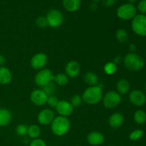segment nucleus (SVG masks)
Masks as SVG:
<instances>
[{
    "label": "nucleus",
    "instance_id": "obj_13",
    "mask_svg": "<svg viewBox=\"0 0 146 146\" xmlns=\"http://www.w3.org/2000/svg\"><path fill=\"white\" fill-rule=\"evenodd\" d=\"M129 100L133 105L141 106L145 104L146 96L143 91L140 90H133L130 93Z\"/></svg>",
    "mask_w": 146,
    "mask_h": 146
},
{
    "label": "nucleus",
    "instance_id": "obj_2",
    "mask_svg": "<svg viewBox=\"0 0 146 146\" xmlns=\"http://www.w3.org/2000/svg\"><path fill=\"white\" fill-rule=\"evenodd\" d=\"M71 128V123L67 117L58 116L55 117L51 123V131L56 136H63L69 131Z\"/></svg>",
    "mask_w": 146,
    "mask_h": 146
},
{
    "label": "nucleus",
    "instance_id": "obj_8",
    "mask_svg": "<svg viewBox=\"0 0 146 146\" xmlns=\"http://www.w3.org/2000/svg\"><path fill=\"white\" fill-rule=\"evenodd\" d=\"M46 19L48 26L51 28H58L64 22V15L58 9H51L47 13Z\"/></svg>",
    "mask_w": 146,
    "mask_h": 146
},
{
    "label": "nucleus",
    "instance_id": "obj_40",
    "mask_svg": "<svg viewBox=\"0 0 146 146\" xmlns=\"http://www.w3.org/2000/svg\"><path fill=\"white\" fill-rule=\"evenodd\" d=\"M137 1H138V0H128V2H129L130 4H135V2H137Z\"/></svg>",
    "mask_w": 146,
    "mask_h": 146
},
{
    "label": "nucleus",
    "instance_id": "obj_34",
    "mask_svg": "<svg viewBox=\"0 0 146 146\" xmlns=\"http://www.w3.org/2000/svg\"><path fill=\"white\" fill-rule=\"evenodd\" d=\"M29 146H46V144L44 140L36 138V139H33V141H31Z\"/></svg>",
    "mask_w": 146,
    "mask_h": 146
},
{
    "label": "nucleus",
    "instance_id": "obj_39",
    "mask_svg": "<svg viewBox=\"0 0 146 146\" xmlns=\"http://www.w3.org/2000/svg\"><path fill=\"white\" fill-rule=\"evenodd\" d=\"M90 8H91V9L93 10V11H96V10L97 9V8H98V5H97L96 2H93L92 4H91V6H90Z\"/></svg>",
    "mask_w": 146,
    "mask_h": 146
},
{
    "label": "nucleus",
    "instance_id": "obj_25",
    "mask_svg": "<svg viewBox=\"0 0 146 146\" xmlns=\"http://www.w3.org/2000/svg\"><path fill=\"white\" fill-rule=\"evenodd\" d=\"M116 39L121 43H125L128 39V34L124 29H118L115 32Z\"/></svg>",
    "mask_w": 146,
    "mask_h": 146
},
{
    "label": "nucleus",
    "instance_id": "obj_31",
    "mask_svg": "<svg viewBox=\"0 0 146 146\" xmlns=\"http://www.w3.org/2000/svg\"><path fill=\"white\" fill-rule=\"evenodd\" d=\"M36 26L38 28L44 29L47 27L48 26V21H47L46 17H43V16L38 17L36 19Z\"/></svg>",
    "mask_w": 146,
    "mask_h": 146
},
{
    "label": "nucleus",
    "instance_id": "obj_17",
    "mask_svg": "<svg viewBox=\"0 0 146 146\" xmlns=\"http://www.w3.org/2000/svg\"><path fill=\"white\" fill-rule=\"evenodd\" d=\"M12 79V74L10 70L5 66H0V84L7 85Z\"/></svg>",
    "mask_w": 146,
    "mask_h": 146
},
{
    "label": "nucleus",
    "instance_id": "obj_1",
    "mask_svg": "<svg viewBox=\"0 0 146 146\" xmlns=\"http://www.w3.org/2000/svg\"><path fill=\"white\" fill-rule=\"evenodd\" d=\"M103 90L101 86H89L83 93V101L88 105H95L101 102L103 98Z\"/></svg>",
    "mask_w": 146,
    "mask_h": 146
},
{
    "label": "nucleus",
    "instance_id": "obj_14",
    "mask_svg": "<svg viewBox=\"0 0 146 146\" xmlns=\"http://www.w3.org/2000/svg\"><path fill=\"white\" fill-rule=\"evenodd\" d=\"M80 71H81V66L77 61H71L66 65L65 74L68 78H76L79 75Z\"/></svg>",
    "mask_w": 146,
    "mask_h": 146
},
{
    "label": "nucleus",
    "instance_id": "obj_22",
    "mask_svg": "<svg viewBox=\"0 0 146 146\" xmlns=\"http://www.w3.org/2000/svg\"><path fill=\"white\" fill-rule=\"evenodd\" d=\"M40 134H41V129L37 125H31L28 127L27 135L30 138L36 139V138H38Z\"/></svg>",
    "mask_w": 146,
    "mask_h": 146
},
{
    "label": "nucleus",
    "instance_id": "obj_24",
    "mask_svg": "<svg viewBox=\"0 0 146 146\" xmlns=\"http://www.w3.org/2000/svg\"><path fill=\"white\" fill-rule=\"evenodd\" d=\"M57 85L64 86L68 83V77L65 74H58L57 75L54 76V81Z\"/></svg>",
    "mask_w": 146,
    "mask_h": 146
},
{
    "label": "nucleus",
    "instance_id": "obj_9",
    "mask_svg": "<svg viewBox=\"0 0 146 146\" xmlns=\"http://www.w3.org/2000/svg\"><path fill=\"white\" fill-rule=\"evenodd\" d=\"M47 61L48 58L44 53H38L31 58L30 64L34 69L40 71L46 66Z\"/></svg>",
    "mask_w": 146,
    "mask_h": 146
},
{
    "label": "nucleus",
    "instance_id": "obj_19",
    "mask_svg": "<svg viewBox=\"0 0 146 146\" xmlns=\"http://www.w3.org/2000/svg\"><path fill=\"white\" fill-rule=\"evenodd\" d=\"M11 112L7 108H0V126L4 127L8 125L11 121Z\"/></svg>",
    "mask_w": 146,
    "mask_h": 146
},
{
    "label": "nucleus",
    "instance_id": "obj_37",
    "mask_svg": "<svg viewBox=\"0 0 146 146\" xmlns=\"http://www.w3.org/2000/svg\"><path fill=\"white\" fill-rule=\"evenodd\" d=\"M136 49H137V46H136V45H135V44H130L129 50L131 51V52L135 53V51H136Z\"/></svg>",
    "mask_w": 146,
    "mask_h": 146
},
{
    "label": "nucleus",
    "instance_id": "obj_12",
    "mask_svg": "<svg viewBox=\"0 0 146 146\" xmlns=\"http://www.w3.org/2000/svg\"><path fill=\"white\" fill-rule=\"evenodd\" d=\"M54 118H55V115H54V111L48 108H46V109L42 110L38 113L37 120L41 125H47L52 123Z\"/></svg>",
    "mask_w": 146,
    "mask_h": 146
},
{
    "label": "nucleus",
    "instance_id": "obj_15",
    "mask_svg": "<svg viewBox=\"0 0 146 146\" xmlns=\"http://www.w3.org/2000/svg\"><path fill=\"white\" fill-rule=\"evenodd\" d=\"M104 135L98 131H93L87 135V142L91 145H100L104 143Z\"/></svg>",
    "mask_w": 146,
    "mask_h": 146
},
{
    "label": "nucleus",
    "instance_id": "obj_27",
    "mask_svg": "<svg viewBox=\"0 0 146 146\" xmlns=\"http://www.w3.org/2000/svg\"><path fill=\"white\" fill-rule=\"evenodd\" d=\"M43 91L46 93L48 96H54V94L56 91V86L55 83L54 81L50 82L45 86L43 87Z\"/></svg>",
    "mask_w": 146,
    "mask_h": 146
},
{
    "label": "nucleus",
    "instance_id": "obj_28",
    "mask_svg": "<svg viewBox=\"0 0 146 146\" xmlns=\"http://www.w3.org/2000/svg\"><path fill=\"white\" fill-rule=\"evenodd\" d=\"M84 102L82 99V97L81 96L78 95V94H76V95L73 96L72 98H71V106H72L74 108H78L82 104V103Z\"/></svg>",
    "mask_w": 146,
    "mask_h": 146
},
{
    "label": "nucleus",
    "instance_id": "obj_30",
    "mask_svg": "<svg viewBox=\"0 0 146 146\" xmlns=\"http://www.w3.org/2000/svg\"><path fill=\"white\" fill-rule=\"evenodd\" d=\"M15 131L18 135H20V136H25V135H27L28 127L24 125V124H19V125H18L16 127Z\"/></svg>",
    "mask_w": 146,
    "mask_h": 146
},
{
    "label": "nucleus",
    "instance_id": "obj_18",
    "mask_svg": "<svg viewBox=\"0 0 146 146\" xmlns=\"http://www.w3.org/2000/svg\"><path fill=\"white\" fill-rule=\"evenodd\" d=\"M81 5V0H63V6L64 9L69 12H75L78 11Z\"/></svg>",
    "mask_w": 146,
    "mask_h": 146
},
{
    "label": "nucleus",
    "instance_id": "obj_38",
    "mask_svg": "<svg viewBox=\"0 0 146 146\" xmlns=\"http://www.w3.org/2000/svg\"><path fill=\"white\" fill-rule=\"evenodd\" d=\"M6 59L4 58V56L1 54H0V66H3L4 64H5Z\"/></svg>",
    "mask_w": 146,
    "mask_h": 146
},
{
    "label": "nucleus",
    "instance_id": "obj_23",
    "mask_svg": "<svg viewBox=\"0 0 146 146\" xmlns=\"http://www.w3.org/2000/svg\"><path fill=\"white\" fill-rule=\"evenodd\" d=\"M133 118L137 124L142 125L146 122V113L143 110H138L134 113Z\"/></svg>",
    "mask_w": 146,
    "mask_h": 146
},
{
    "label": "nucleus",
    "instance_id": "obj_7",
    "mask_svg": "<svg viewBox=\"0 0 146 146\" xmlns=\"http://www.w3.org/2000/svg\"><path fill=\"white\" fill-rule=\"evenodd\" d=\"M35 84L39 87H44L50 82L54 81V76L52 71L48 68H43L38 71L35 76Z\"/></svg>",
    "mask_w": 146,
    "mask_h": 146
},
{
    "label": "nucleus",
    "instance_id": "obj_26",
    "mask_svg": "<svg viewBox=\"0 0 146 146\" xmlns=\"http://www.w3.org/2000/svg\"><path fill=\"white\" fill-rule=\"evenodd\" d=\"M104 70L107 75H113L117 71V65L113 61H109L105 64Z\"/></svg>",
    "mask_w": 146,
    "mask_h": 146
},
{
    "label": "nucleus",
    "instance_id": "obj_29",
    "mask_svg": "<svg viewBox=\"0 0 146 146\" xmlns=\"http://www.w3.org/2000/svg\"><path fill=\"white\" fill-rule=\"evenodd\" d=\"M143 135V131L141 129H136L135 131H132L129 135V138L131 141H138L141 139Z\"/></svg>",
    "mask_w": 146,
    "mask_h": 146
},
{
    "label": "nucleus",
    "instance_id": "obj_42",
    "mask_svg": "<svg viewBox=\"0 0 146 146\" xmlns=\"http://www.w3.org/2000/svg\"><path fill=\"white\" fill-rule=\"evenodd\" d=\"M145 91H146V84H145Z\"/></svg>",
    "mask_w": 146,
    "mask_h": 146
},
{
    "label": "nucleus",
    "instance_id": "obj_43",
    "mask_svg": "<svg viewBox=\"0 0 146 146\" xmlns=\"http://www.w3.org/2000/svg\"><path fill=\"white\" fill-rule=\"evenodd\" d=\"M110 146H115V145H110Z\"/></svg>",
    "mask_w": 146,
    "mask_h": 146
},
{
    "label": "nucleus",
    "instance_id": "obj_41",
    "mask_svg": "<svg viewBox=\"0 0 146 146\" xmlns=\"http://www.w3.org/2000/svg\"><path fill=\"white\" fill-rule=\"evenodd\" d=\"M91 1H92L93 2H98V1H99L100 0H91Z\"/></svg>",
    "mask_w": 146,
    "mask_h": 146
},
{
    "label": "nucleus",
    "instance_id": "obj_16",
    "mask_svg": "<svg viewBox=\"0 0 146 146\" xmlns=\"http://www.w3.org/2000/svg\"><path fill=\"white\" fill-rule=\"evenodd\" d=\"M124 122V117L121 113H115L110 116L108 124L113 128H118L123 125Z\"/></svg>",
    "mask_w": 146,
    "mask_h": 146
},
{
    "label": "nucleus",
    "instance_id": "obj_4",
    "mask_svg": "<svg viewBox=\"0 0 146 146\" xmlns=\"http://www.w3.org/2000/svg\"><path fill=\"white\" fill-rule=\"evenodd\" d=\"M137 13V8L134 4L127 3L120 6L116 11L117 17L122 20L133 19Z\"/></svg>",
    "mask_w": 146,
    "mask_h": 146
},
{
    "label": "nucleus",
    "instance_id": "obj_44",
    "mask_svg": "<svg viewBox=\"0 0 146 146\" xmlns=\"http://www.w3.org/2000/svg\"><path fill=\"white\" fill-rule=\"evenodd\" d=\"M145 55H146V52H145Z\"/></svg>",
    "mask_w": 146,
    "mask_h": 146
},
{
    "label": "nucleus",
    "instance_id": "obj_36",
    "mask_svg": "<svg viewBox=\"0 0 146 146\" xmlns=\"http://www.w3.org/2000/svg\"><path fill=\"white\" fill-rule=\"evenodd\" d=\"M122 61H123V58H122V56H121L119 55V56H116L115 57L113 62L117 65V64H121Z\"/></svg>",
    "mask_w": 146,
    "mask_h": 146
},
{
    "label": "nucleus",
    "instance_id": "obj_3",
    "mask_svg": "<svg viewBox=\"0 0 146 146\" xmlns=\"http://www.w3.org/2000/svg\"><path fill=\"white\" fill-rule=\"evenodd\" d=\"M123 64L127 69L132 71H137L142 69L145 65L143 57L136 53H129L123 58Z\"/></svg>",
    "mask_w": 146,
    "mask_h": 146
},
{
    "label": "nucleus",
    "instance_id": "obj_35",
    "mask_svg": "<svg viewBox=\"0 0 146 146\" xmlns=\"http://www.w3.org/2000/svg\"><path fill=\"white\" fill-rule=\"evenodd\" d=\"M102 4L105 7H111L113 6L116 2V0H101Z\"/></svg>",
    "mask_w": 146,
    "mask_h": 146
},
{
    "label": "nucleus",
    "instance_id": "obj_32",
    "mask_svg": "<svg viewBox=\"0 0 146 146\" xmlns=\"http://www.w3.org/2000/svg\"><path fill=\"white\" fill-rule=\"evenodd\" d=\"M58 101H59V100H58L55 96H48L46 104H48L50 107L56 108L57 104H58Z\"/></svg>",
    "mask_w": 146,
    "mask_h": 146
},
{
    "label": "nucleus",
    "instance_id": "obj_6",
    "mask_svg": "<svg viewBox=\"0 0 146 146\" xmlns=\"http://www.w3.org/2000/svg\"><path fill=\"white\" fill-rule=\"evenodd\" d=\"M103 104L108 109H112L118 106L121 102V96L117 91H110L103 96Z\"/></svg>",
    "mask_w": 146,
    "mask_h": 146
},
{
    "label": "nucleus",
    "instance_id": "obj_5",
    "mask_svg": "<svg viewBox=\"0 0 146 146\" xmlns=\"http://www.w3.org/2000/svg\"><path fill=\"white\" fill-rule=\"evenodd\" d=\"M131 27L135 34L141 36H146V15L136 14L133 19Z\"/></svg>",
    "mask_w": 146,
    "mask_h": 146
},
{
    "label": "nucleus",
    "instance_id": "obj_21",
    "mask_svg": "<svg viewBox=\"0 0 146 146\" xmlns=\"http://www.w3.org/2000/svg\"><path fill=\"white\" fill-rule=\"evenodd\" d=\"M84 81L89 86H94L98 85V77L95 73L87 72L84 76Z\"/></svg>",
    "mask_w": 146,
    "mask_h": 146
},
{
    "label": "nucleus",
    "instance_id": "obj_33",
    "mask_svg": "<svg viewBox=\"0 0 146 146\" xmlns=\"http://www.w3.org/2000/svg\"><path fill=\"white\" fill-rule=\"evenodd\" d=\"M137 9L141 14H146V0H141L137 6Z\"/></svg>",
    "mask_w": 146,
    "mask_h": 146
},
{
    "label": "nucleus",
    "instance_id": "obj_10",
    "mask_svg": "<svg viewBox=\"0 0 146 146\" xmlns=\"http://www.w3.org/2000/svg\"><path fill=\"white\" fill-rule=\"evenodd\" d=\"M48 96L42 89H35L30 95L31 101L36 106H41L46 104Z\"/></svg>",
    "mask_w": 146,
    "mask_h": 146
},
{
    "label": "nucleus",
    "instance_id": "obj_11",
    "mask_svg": "<svg viewBox=\"0 0 146 146\" xmlns=\"http://www.w3.org/2000/svg\"><path fill=\"white\" fill-rule=\"evenodd\" d=\"M55 108L59 115L64 117H68L71 115L74 111V107L71 106V103L65 100H61L58 101Z\"/></svg>",
    "mask_w": 146,
    "mask_h": 146
},
{
    "label": "nucleus",
    "instance_id": "obj_20",
    "mask_svg": "<svg viewBox=\"0 0 146 146\" xmlns=\"http://www.w3.org/2000/svg\"><path fill=\"white\" fill-rule=\"evenodd\" d=\"M130 87H131V86H130L129 82H128L126 79L121 78V79H120L119 81L117 82V92H118L120 95H125V94H126L129 91Z\"/></svg>",
    "mask_w": 146,
    "mask_h": 146
}]
</instances>
